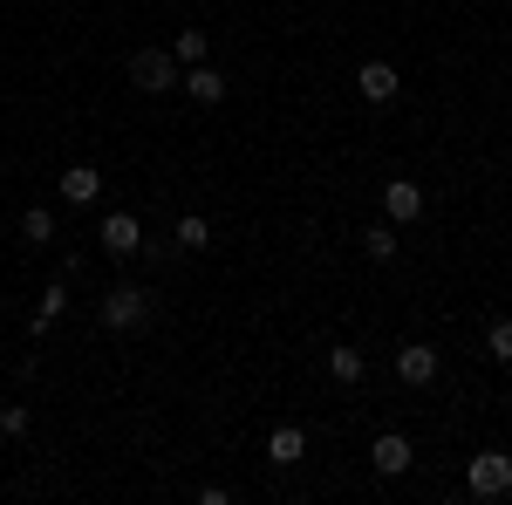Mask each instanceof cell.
Segmentation results:
<instances>
[{
    "label": "cell",
    "instance_id": "8992f818",
    "mask_svg": "<svg viewBox=\"0 0 512 505\" xmlns=\"http://www.w3.org/2000/svg\"><path fill=\"white\" fill-rule=\"evenodd\" d=\"M437 369H444V362H437L431 342H403V349H396V376H403L410 389H431V383H437Z\"/></svg>",
    "mask_w": 512,
    "mask_h": 505
},
{
    "label": "cell",
    "instance_id": "4fadbf2b",
    "mask_svg": "<svg viewBox=\"0 0 512 505\" xmlns=\"http://www.w3.org/2000/svg\"><path fill=\"white\" fill-rule=\"evenodd\" d=\"M328 376H335L342 389H355L362 376H369V362H362V349H342V342H335V349H328Z\"/></svg>",
    "mask_w": 512,
    "mask_h": 505
},
{
    "label": "cell",
    "instance_id": "9a60e30c",
    "mask_svg": "<svg viewBox=\"0 0 512 505\" xmlns=\"http://www.w3.org/2000/svg\"><path fill=\"white\" fill-rule=\"evenodd\" d=\"M21 239H28V246H55V212H48V205H28V212H21Z\"/></svg>",
    "mask_w": 512,
    "mask_h": 505
},
{
    "label": "cell",
    "instance_id": "2e32d148",
    "mask_svg": "<svg viewBox=\"0 0 512 505\" xmlns=\"http://www.w3.org/2000/svg\"><path fill=\"white\" fill-rule=\"evenodd\" d=\"M205 28H178V41H171V55H178V69H192V62H205Z\"/></svg>",
    "mask_w": 512,
    "mask_h": 505
},
{
    "label": "cell",
    "instance_id": "5bb4252c",
    "mask_svg": "<svg viewBox=\"0 0 512 505\" xmlns=\"http://www.w3.org/2000/svg\"><path fill=\"white\" fill-rule=\"evenodd\" d=\"M396 246H403V239H396V226H390V219H383V226H369V233H362V253H369V260H376V267H390V260H396Z\"/></svg>",
    "mask_w": 512,
    "mask_h": 505
},
{
    "label": "cell",
    "instance_id": "30bf717a",
    "mask_svg": "<svg viewBox=\"0 0 512 505\" xmlns=\"http://www.w3.org/2000/svg\"><path fill=\"white\" fill-rule=\"evenodd\" d=\"M355 89H362L369 103H396V89H403V76H396L390 62H362V69H355Z\"/></svg>",
    "mask_w": 512,
    "mask_h": 505
},
{
    "label": "cell",
    "instance_id": "e0dca14e",
    "mask_svg": "<svg viewBox=\"0 0 512 505\" xmlns=\"http://www.w3.org/2000/svg\"><path fill=\"white\" fill-rule=\"evenodd\" d=\"M62 314H69V287H62V280H55V287H48V294H41V308H35V335H41V328H55V321H62Z\"/></svg>",
    "mask_w": 512,
    "mask_h": 505
},
{
    "label": "cell",
    "instance_id": "9c48e42d",
    "mask_svg": "<svg viewBox=\"0 0 512 505\" xmlns=\"http://www.w3.org/2000/svg\"><path fill=\"white\" fill-rule=\"evenodd\" d=\"M267 458H274L280 471L301 465V458H308V430H301V424H274V430H267Z\"/></svg>",
    "mask_w": 512,
    "mask_h": 505
},
{
    "label": "cell",
    "instance_id": "7a4b0ae2",
    "mask_svg": "<svg viewBox=\"0 0 512 505\" xmlns=\"http://www.w3.org/2000/svg\"><path fill=\"white\" fill-rule=\"evenodd\" d=\"M130 89L137 96H171L178 89V55L171 48H137L130 55Z\"/></svg>",
    "mask_w": 512,
    "mask_h": 505
},
{
    "label": "cell",
    "instance_id": "7c38bea8",
    "mask_svg": "<svg viewBox=\"0 0 512 505\" xmlns=\"http://www.w3.org/2000/svg\"><path fill=\"white\" fill-rule=\"evenodd\" d=\"M171 246H178V253H205V246H212V219H205V212H185V219L171 226Z\"/></svg>",
    "mask_w": 512,
    "mask_h": 505
},
{
    "label": "cell",
    "instance_id": "52a82bcc",
    "mask_svg": "<svg viewBox=\"0 0 512 505\" xmlns=\"http://www.w3.org/2000/svg\"><path fill=\"white\" fill-rule=\"evenodd\" d=\"M369 458H376V471H383V478H403V471L417 465V451H410V437H403V430H383V437L369 444Z\"/></svg>",
    "mask_w": 512,
    "mask_h": 505
},
{
    "label": "cell",
    "instance_id": "3957f363",
    "mask_svg": "<svg viewBox=\"0 0 512 505\" xmlns=\"http://www.w3.org/2000/svg\"><path fill=\"white\" fill-rule=\"evenodd\" d=\"M465 485H472V499H506L512 492V458L506 451H478L472 465H465Z\"/></svg>",
    "mask_w": 512,
    "mask_h": 505
},
{
    "label": "cell",
    "instance_id": "ba28073f",
    "mask_svg": "<svg viewBox=\"0 0 512 505\" xmlns=\"http://www.w3.org/2000/svg\"><path fill=\"white\" fill-rule=\"evenodd\" d=\"M178 89H185V96H192V103H226V89H233V82L219 76V69H212V62H192V69H185V76H178Z\"/></svg>",
    "mask_w": 512,
    "mask_h": 505
},
{
    "label": "cell",
    "instance_id": "d6986e66",
    "mask_svg": "<svg viewBox=\"0 0 512 505\" xmlns=\"http://www.w3.org/2000/svg\"><path fill=\"white\" fill-rule=\"evenodd\" d=\"M0 437H28V403H0Z\"/></svg>",
    "mask_w": 512,
    "mask_h": 505
},
{
    "label": "cell",
    "instance_id": "277c9868",
    "mask_svg": "<svg viewBox=\"0 0 512 505\" xmlns=\"http://www.w3.org/2000/svg\"><path fill=\"white\" fill-rule=\"evenodd\" d=\"M103 253L110 260H137L144 253V226H137V212H103Z\"/></svg>",
    "mask_w": 512,
    "mask_h": 505
},
{
    "label": "cell",
    "instance_id": "ac0fdd59",
    "mask_svg": "<svg viewBox=\"0 0 512 505\" xmlns=\"http://www.w3.org/2000/svg\"><path fill=\"white\" fill-rule=\"evenodd\" d=\"M485 349H492V362H512V314H499V321H492Z\"/></svg>",
    "mask_w": 512,
    "mask_h": 505
},
{
    "label": "cell",
    "instance_id": "8fae6325",
    "mask_svg": "<svg viewBox=\"0 0 512 505\" xmlns=\"http://www.w3.org/2000/svg\"><path fill=\"white\" fill-rule=\"evenodd\" d=\"M55 185H62V198H69V205H96V198H103V171H96V164H69Z\"/></svg>",
    "mask_w": 512,
    "mask_h": 505
},
{
    "label": "cell",
    "instance_id": "5b68a950",
    "mask_svg": "<svg viewBox=\"0 0 512 505\" xmlns=\"http://www.w3.org/2000/svg\"><path fill=\"white\" fill-rule=\"evenodd\" d=\"M383 219H390V226L424 219V185H417V178H390V185H383Z\"/></svg>",
    "mask_w": 512,
    "mask_h": 505
},
{
    "label": "cell",
    "instance_id": "6da1fadb",
    "mask_svg": "<svg viewBox=\"0 0 512 505\" xmlns=\"http://www.w3.org/2000/svg\"><path fill=\"white\" fill-rule=\"evenodd\" d=\"M151 308H158V294H151V287H137V280H117V287L96 301V321H103L110 335H137V328L151 321Z\"/></svg>",
    "mask_w": 512,
    "mask_h": 505
}]
</instances>
